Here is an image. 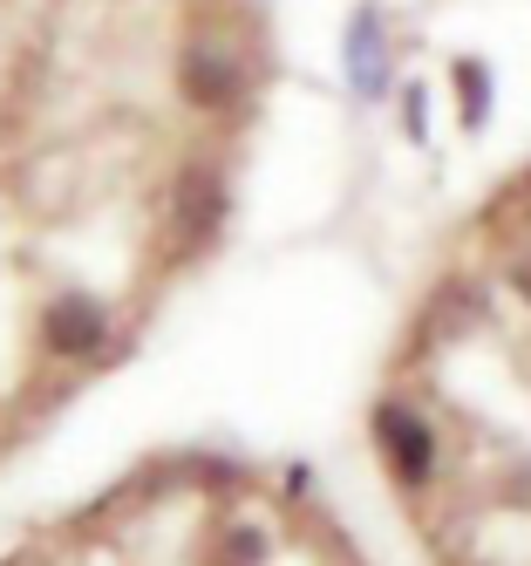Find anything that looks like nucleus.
Returning <instances> with one entry per match:
<instances>
[{"instance_id":"f257e3e1","label":"nucleus","mask_w":531,"mask_h":566,"mask_svg":"<svg viewBox=\"0 0 531 566\" xmlns=\"http://www.w3.org/2000/svg\"><path fill=\"white\" fill-rule=\"evenodd\" d=\"M204 566H286V559H266V533L245 525V533H238V559H204ZM314 566H348V559H314Z\"/></svg>"}]
</instances>
